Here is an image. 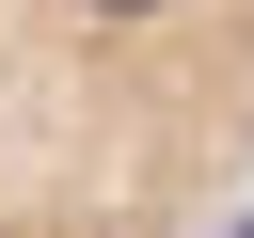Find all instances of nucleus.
I'll use <instances>...</instances> for the list:
<instances>
[{"label":"nucleus","mask_w":254,"mask_h":238,"mask_svg":"<svg viewBox=\"0 0 254 238\" xmlns=\"http://www.w3.org/2000/svg\"><path fill=\"white\" fill-rule=\"evenodd\" d=\"M254 190V0H0V238H222Z\"/></svg>","instance_id":"f257e3e1"}]
</instances>
